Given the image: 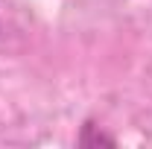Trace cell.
<instances>
[{
    "mask_svg": "<svg viewBox=\"0 0 152 149\" xmlns=\"http://www.w3.org/2000/svg\"><path fill=\"white\" fill-rule=\"evenodd\" d=\"M79 143H82V146H99V143L114 146V137H111V134H102V131H94V123H88V126H82Z\"/></svg>",
    "mask_w": 152,
    "mask_h": 149,
    "instance_id": "1",
    "label": "cell"
}]
</instances>
